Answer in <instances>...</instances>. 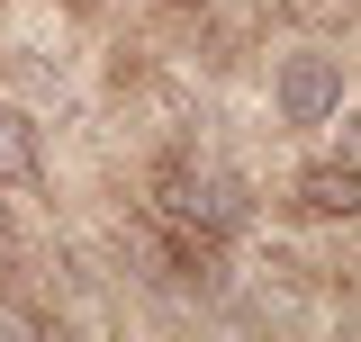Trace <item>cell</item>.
<instances>
[{
  "mask_svg": "<svg viewBox=\"0 0 361 342\" xmlns=\"http://www.w3.org/2000/svg\"><path fill=\"white\" fill-rule=\"evenodd\" d=\"M163 225H180V234H244L253 225V180L244 171H217V163H172L163 171Z\"/></svg>",
  "mask_w": 361,
  "mask_h": 342,
  "instance_id": "1",
  "label": "cell"
},
{
  "mask_svg": "<svg viewBox=\"0 0 361 342\" xmlns=\"http://www.w3.org/2000/svg\"><path fill=\"white\" fill-rule=\"evenodd\" d=\"M271 118L280 127H334L343 118V54L334 45H289L280 63H271Z\"/></svg>",
  "mask_w": 361,
  "mask_h": 342,
  "instance_id": "2",
  "label": "cell"
},
{
  "mask_svg": "<svg viewBox=\"0 0 361 342\" xmlns=\"http://www.w3.org/2000/svg\"><path fill=\"white\" fill-rule=\"evenodd\" d=\"M289 198H298V216H316V225H353L361 216V163H307L298 180H289Z\"/></svg>",
  "mask_w": 361,
  "mask_h": 342,
  "instance_id": "3",
  "label": "cell"
},
{
  "mask_svg": "<svg viewBox=\"0 0 361 342\" xmlns=\"http://www.w3.org/2000/svg\"><path fill=\"white\" fill-rule=\"evenodd\" d=\"M45 180V135L18 99H0V189H37Z\"/></svg>",
  "mask_w": 361,
  "mask_h": 342,
  "instance_id": "4",
  "label": "cell"
},
{
  "mask_svg": "<svg viewBox=\"0 0 361 342\" xmlns=\"http://www.w3.org/2000/svg\"><path fill=\"white\" fill-rule=\"evenodd\" d=\"M37 324H45L37 306H18V298H0V334H37Z\"/></svg>",
  "mask_w": 361,
  "mask_h": 342,
  "instance_id": "5",
  "label": "cell"
},
{
  "mask_svg": "<svg viewBox=\"0 0 361 342\" xmlns=\"http://www.w3.org/2000/svg\"><path fill=\"white\" fill-rule=\"evenodd\" d=\"M0 270H18V225H9V198H0Z\"/></svg>",
  "mask_w": 361,
  "mask_h": 342,
  "instance_id": "6",
  "label": "cell"
}]
</instances>
